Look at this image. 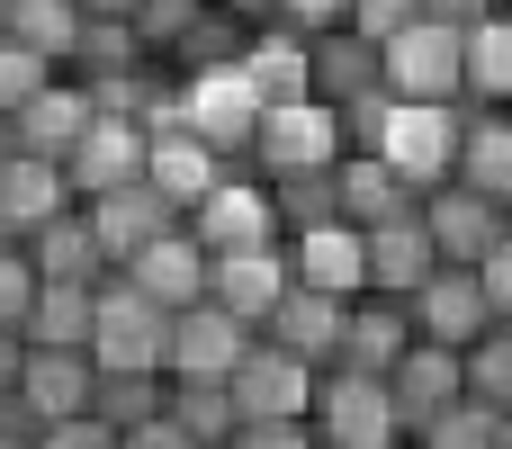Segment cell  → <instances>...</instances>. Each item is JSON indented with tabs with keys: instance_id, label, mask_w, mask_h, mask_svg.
<instances>
[{
	"instance_id": "484cf974",
	"label": "cell",
	"mask_w": 512,
	"mask_h": 449,
	"mask_svg": "<svg viewBox=\"0 0 512 449\" xmlns=\"http://www.w3.org/2000/svg\"><path fill=\"white\" fill-rule=\"evenodd\" d=\"M279 288H288L279 252H216V261H207V306H225V315L252 324V333H261V315L279 306Z\"/></svg>"
},
{
	"instance_id": "8992f818",
	"label": "cell",
	"mask_w": 512,
	"mask_h": 449,
	"mask_svg": "<svg viewBox=\"0 0 512 449\" xmlns=\"http://www.w3.org/2000/svg\"><path fill=\"white\" fill-rule=\"evenodd\" d=\"M180 126H189L216 162H252L261 90L243 81V63H225V72H189V81H180Z\"/></svg>"
},
{
	"instance_id": "e0dca14e",
	"label": "cell",
	"mask_w": 512,
	"mask_h": 449,
	"mask_svg": "<svg viewBox=\"0 0 512 449\" xmlns=\"http://www.w3.org/2000/svg\"><path fill=\"white\" fill-rule=\"evenodd\" d=\"M9 405H18L36 432L90 414V351H18V387H9Z\"/></svg>"
},
{
	"instance_id": "ba28073f",
	"label": "cell",
	"mask_w": 512,
	"mask_h": 449,
	"mask_svg": "<svg viewBox=\"0 0 512 449\" xmlns=\"http://www.w3.org/2000/svg\"><path fill=\"white\" fill-rule=\"evenodd\" d=\"M315 378H324V369H306V360H288V351H270V342L252 333V351H243V360H234V378H225L234 423H306Z\"/></svg>"
},
{
	"instance_id": "c3c4849f",
	"label": "cell",
	"mask_w": 512,
	"mask_h": 449,
	"mask_svg": "<svg viewBox=\"0 0 512 449\" xmlns=\"http://www.w3.org/2000/svg\"><path fill=\"white\" fill-rule=\"evenodd\" d=\"M18 351H27V342H18V333H0V396L18 387Z\"/></svg>"
},
{
	"instance_id": "e575fe53",
	"label": "cell",
	"mask_w": 512,
	"mask_h": 449,
	"mask_svg": "<svg viewBox=\"0 0 512 449\" xmlns=\"http://www.w3.org/2000/svg\"><path fill=\"white\" fill-rule=\"evenodd\" d=\"M90 414L108 432H135L144 414H162V378H126V369H90Z\"/></svg>"
},
{
	"instance_id": "7c38bea8",
	"label": "cell",
	"mask_w": 512,
	"mask_h": 449,
	"mask_svg": "<svg viewBox=\"0 0 512 449\" xmlns=\"http://www.w3.org/2000/svg\"><path fill=\"white\" fill-rule=\"evenodd\" d=\"M216 180H225V162H216V153L180 126V117H171V126H144V189H153L171 216H189Z\"/></svg>"
},
{
	"instance_id": "8fae6325",
	"label": "cell",
	"mask_w": 512,
	"mask_h": 449,
	"mask_svg": "<svg viewBox=\"0 0 512 449\" xmlns=\"http://www.w3.org/2000/svg\"><path fill=\"white\" fill-rule=\"evenodd\" d=\"M405 315H414V342H441V351H468L477 333H495V315H486V288H477V270H432L414 297H405Z\"/></svg>"
},
{
	"instance_id": "2e32d148",
	"label": "cell",
	"mask_w": 512,
	"mask_h": 449,
	"mask_svg": "<svg viewBox=\"0 0 512 449\" xmlns=\"http://www.w3.org/2000/svg\"><path fill=\"white\" fill-rule=\"evenodd\" d=\"M252 351V324H234L225 306H180L171 315V360H162V378H234V360Z\"/></svg>"
},
{
	"instance_id": "d6a6232c",
	"label": "cell",
	"mask_w": 512,
	"mask_h": 449,
	"mask_svg": "<svg viewBox=\"0 0 512 449\" xmlns=\"http://www.w3.org/2000/svg\"><path fill=\"white\" fill-rule=\"evenodd\" d=\"M162 414H171L198 449H216L225 432H234V396H225V378H162Z\"/></svg>"
},
{
	"instance_id": "ac0fdd59",
	"label": "cell",
	"mask_w": 512,
	"mask_h": 449,
	"mask_svg": "<svg viewBox=\"0 0 512 449\" xmlns=\"http://www.w3.org/2000/svg\"><path fill=\"white\" fill-rule=\"evenodd\" d=\"M432 270H441V252H432L423 216H396V225H369L360 234V288L369 297H414Z\"/></svg>"
},
{
	"instance_id": "d6986e66",
	"label": "cell",
	"mask_w": 512,
	"mask_h": 449,
	"mask_svg": "<svg viewBox=\"0 0 512 449\" xmlns=\"http://www.w3.org/2000/svg\"><path fill=\"white\" fill-rule=\"evenodd\" d=\"M108 279H126L135 297H153L162 315H180V306H198V297H207V252L189 243V225H171L162 243H144V252H135L126 270H108Z\"/></svg>"
},
{
	"instance_id": "4dcf8cb0",
	"label": "cell",
	"mask_w": 512,
	"mask_h": 449,
	"mask_svg": "<svg viewBox=\"0 0 512 449\" xmlns=\"http://www.w3.org/2000/svg\"><path fill=\"white\" fill-rule=\"evenodd\" d=\"M18 342L27 351H90V288H36Z\"/></svg>"
},
{
	"instance_id": "74e56055",
	"label": "cell",
	"mask_w": 512,
	"mask_h": 449,
	"mask_svg": "<svg viewBox=\"0 0 512 449\" xmlns=\"http://www.w3.org/2000/svg\"><path fill=\"white\" fill-rule=\"evenodd\" d=\"M405 449H495V414L459 396L450 414H432V423H423V432H414Z\"/></svg>"
},
{
	"instance_id": "cb8c5ba5",
	"label": "cell",
	"mask_w": 512,
	"mask_h": 449,
	"mask_svg": "<svg viewBox=\"0 0 512 449\" xmlns=\"http://www.w3.org/2000/svg\"><path fill=\"white\" fill-rule=\"evenodd\" d=\"M414 207H423V189H405L378 153H342V162H333V216H342V225L369 234V225H396V216H414Z\"/></svg>"
},
{
	"instance_id": "f6af8a7d",
	"label": "cell",
	"mask_w": 512,
	"mask_h": 449,
	"mask_svg": "<svg viewBox=\"0 0 512 449\" xmlns=\"http://www.w3.org/2000/svg\"><path fill=\"white\" fill-rule=\"evenodd\" d=\"M36 449H117V432H108L99 414H72V423H45Z\"/></svg>"
},
{
	"instance_id": "7bdbcfd3",
	"label": "cell",
	"mask_w": 512,
	"mask_h": 449,
	"mask_svg": "<svg viewBox=\"0 0 512 449\" xmlns=\"http://www.w3.org/2000/svg\"><path fill=\"white\" fill-rule=\"evenodd\" d=\"M477 288H486V315H495V324H512V234L477 261Z\"/></svg>"
},
{
	"instance_id": "f1b7e54d",
	"label": "cell",
	"mask_w": 512,
	"mask_h": 449,
	"mask_svg": "<svg viewBox=\"0 0 512 449\" xmlns=\"http://www.w3.org/2000/svg\"><path fill=\"white\" fill-rule=\"evenodd\" d=\"M27 261H36V279H45V288H99V279H108V261H99V243H90L81 207H63L54 225H36V234H27Z\"/></svg>"
},
{
	"instance_id": "6f0895ef",
	"label": "cell",
	"mask_w": 512,
	"mask_h": 449,
	"mask_svg": "<svg viewBox=\"0 0 512 449\" xmlns=\"http://www.w3.org/2000/svg\"><path fill=\"white\" fill-rule=\"evenodd\" d=\"M396 449H405V441H396Z\"/></svg>"
},
{
	"instance_id": "d590c367",
	"label": "cell",
	"mask_w": 512,
	"mask_h": 449,
	"mask_svg": "<svg viewBox=\"0 0 512 449\" xmlns=\"http://www.w3.org/2000/svg\"><path fill=\"white\" fill-rule=\"evenodd\" d=\"M270 207H279V234L333 225V171H297V180H270Z\"/></svg>"
},
{
	"instance_id": "f5cc1de1",
	"label": "cell",
	"mask_w": 512,
	"mask_h": 449,
	"mask_svg": "<svg viewBox=\"0 0 512 449\" xmlns=\"http://www.w3.org/2000/svg\"><path fill=\"white\" fill-rule=\"evenodd\" d=\"M9 153H18V135H9V108H0V162H9Z\"/></svg>"
},
{
	"instance_id": "ffe728a7",
	"label": "cell",
	"mask_w": 512,
	"mask_h": 449,
	"mask_svg": "<svg viewBox=\"0 0 512 449\" xmlns=\"http://www.w3.org/2000/svg\"><path fill=\"white\" fill-rule=\"evenodd\" d=\"M468 387H459V351H441V342H414L396 369H387V405H396V432L414 441L432 414H450Z\"/></svg>"
},
{
	"instance_id": "681fc988",
	"label": "cell",
	"mask_w": 512,
	"mask_h": 449,
	"mask_svg": "<svg viewBox=\"0 0 512 449\" xmlns=\"http://www.w3.org/2000/svg\"><path fill=\"white\" fill-rule=\"evenodd\" d=\"M81 18H135V0H72Z\"/></svg>"
},
{
	"instance_id": "4fadbf2b",
	"label": "cell",
	"mask_w": 512,
	"mask_h": 449,
	"mask_svg": "<svg viewBox=\"0 0 512 449\" xmlns=\"http://www.w3.org/2000/svg\"><path fill=\"white\" fill-rule=\"evenodd\" d=\"M414 351V315H405V297H351L342 306V342H333V369H360V378H387L396 360Z\"/></svg>"
},
{
	"instance_id": "d4e9b609",
	"label": "cell",
	"mask_w": 512,
	"mask_h": 449,
	"mask_svg": "<svg viewBox=\"0 0 512 449\" xmlns=\"http://www.w3.org/2000/svg\"><path fill=\"white\" fill-rule=\"evenodd\" d=\"M90 117H99V108H90V90L54 72V81H45V90H36V99L9 117V135H18V153H45V162H63V153L81 144V126H90Z\"/></svg>"
},
{
	"instance_id": "9c48e42d",
	"label": "cell",
	"mask_w": 512,
	"mask_h": 449,
	"mask_svg": "<svg viewBox=\"0 0 512 449\" xmlns=\"http://www.w3.org/2000/svg\"><path fill=\"white\" fill-rule=\"evenodd\" d=\"M423 234H432V252L450 261V270H477L495 243H504V207L495 198H477V189H459V180H441V189H423Z\"/></svg>"
},
{
	"instance_id": "11a10c76",
	"label": "cell",
	"mask_w": 512,
	"mask_h": 449,
	"mask_svg": "<svg viewBox=\"0 0 512 449\" xmlns=\"http://www.w3.org/2000/svg\"><path fill=\"white\" fill-rule=\"evenodd\" d=\"M504 234H512V198H504Z\"/></svg>"
},
{
	"instance_id": "9f6ffc18",
	"label": "cell",
	"mask_w": 512,
	"mask_h": 449,
	"mask_svg": "<svg viewBox=\"0 0 512 449\" xmlns=\"http://www.w3.org/2000/svg\"><path fill=\"white\" fill-rule=\"evenodd\" d=\"M0 27H9V0H0Z\"/></svg>"
},
{
	"instance_id": "4316f807",
	"label": "cell",
	"mask_w": 512,
	"mask_h": 449,
	"mask_svg": "<svg viewBox=\"0 0 512 449\" xmlns=\"http://www.w3.org/2000/svg\"><path fill=\"white\" fill-rule=\"evenodd\" d=\"M459 99L468 108H512V18H477L459 27Z\"/></svg>"
},
{
	"instance_id": "44dd1931",
	"label": "cell",
	"mask_w": 512,
	"mask_h": 449,
	"mask_svg": "<svg viewBox=\"0 0 512 449\" xmlns=\"http://www.w3.org/2000/svg\"><path fill=\"white\" fill-rule=\"evenodd\" d=\"M342 306L351 297H315V288H279V306L261 315V342L306 360V369H333V342H342Z\"/></svg>"
},
{
	"instance_id": "8d00e7d4",
	"label": "cell",
	"mask_w": 512,
	"mask_h": 449,
	"mask_svg": "<svg viewBox=\"0 0 512 449\" xmlns=\"http://www.w3.org/2000/svg\"><path fill=\"white\" fill-rule=\"evenodd\" d=\"M198 18H207V0H135V18H126V27H135V45L162 63V54H171Z\"/></svg>"
},
{
	"instance_id": "9a60e30c",
	"label": "cell",
	"mask_w": 512,
	"mask_h": 449,
	"mask_svg": "<svg viewBox=\"0 0 512 449\" xmlns=\"http://www.w3.org/2000/svg\"><path fill=\"white\" fill-rule=\"evenodd\" d=\"M279 270L288 288H315V297H360V225H306V234H279Z\"/></svg>"
},
{
	"instance_id": "6da1fadb",
	"label": "cell",
	"mask_w": 512,
	"mask_h": 449,
	"mask_svg": "<svg viewBox=\"0 0 512 449\" xmlns=\"http://www.w3.org/2000/svg\"><path fill=\"white\" fill-rule=\"evenodd\" d=\"M171 360V315L153 297H135L126 279L90 288V369H126V378H162Z\"/></svg>"
},
{
	"instance_id": "277c9868",
	"label": "cell",
	"mask_w": 512,
	"mask_h": 449,
	"mask_svg": "<svg viewBox=\"0 0 512 449\" xmlns=\"http://www.w3.org/2000/svg\"><path fill=\"white\" fill-rule=\"evenodd\" d=\"M378 90H387V99H414V108H450V99H459V27L405 18V27L378 45Z\"/></svg>"
},
{
	"instance_id": "7a4b0ae2",
	"label": "cell",
	"mask_w": 512,
	"mask_h": 449,
	"mask_svg": "<svg viewBox=\"0 0 512 449\" xmlns=\"http://www.w3.org/2000/svg\"><path fill=\"white\" fill-rule=\"evenodd\" d=\"M342 162V108L333 99H270L252 126V171L261 180H297V171H333Z\"/></svg>"
},
{
	"instance_id": "5bb4252c",
	"label": "cell",
	"mask_w": 512,
	"mask_h": 449,
	"mask_svg": "<svg viewBox=\"0 0 512 449\" xmlns=\"http://www.w3.org/2000/svg\"><path fill=\"white\" fill-rule=\"evenodd\" d=\"M63 180H72V198H99V189H126V180H144V126L99 108V117L81 126V144L63 153Z\"/></svg>"
},
{
	"instance_id": "1f68e13d",
	"label": "cell",
	"mask_w": 512,
	"mask_h": 449,
	"mask_svg": "<svg viewBox=\"0 0 512 449\" xmlns=\"http://www.w3.org/2000/svg\"><path fill=\"white\" fill-rule=\"evenodd\" d=\"M9 45H27V54H45L54 72L72 63V45H81V9L72 0H9V27H0Z\"/></svg>"
},
{
	"instance_id": "f546056e",
	"label": "cell",
	"mask_w": 512,
	"mask_h": 449,
	"mask_svg": "<svg viewBox=\"0 0 512 449\" xmlns=\"http://www.w3.org/2000/svg\"><path fill=\"white\" fill-rule=\"evenodd\" d=\"M243 81L261 90V108H270V99H306V36H288V27H252V45H243Z\"/></svg>"
},
{
	"instance_id": "7402d4cb",
	"label": "cell",
	"mask_w": 512,
	"mask_h": 449,
	"mask_svg": "<svg viewBox=\"0 0 512 449\" xmlns=\"http://www.w3.org/2000/svg\"><path fill=\"white\" fill-rule=\"evenodd\" d=\"M63 207H81L72 180H63V162H45V153H9V162H0V234H9V243H27V234L54 225Z\"/></svg>"
},
{
	"instance_id": "603a6c76",
	"label": "cell",
	"mask_w": 512,
	"mask_h": 449,
	"mask_svg": "<svg viewBox=\"0 0 512 449\" xmlns=\"http://www.w3.org/2000/svg\"><path fill=\"white\" fill-rule=\"evenodd\" d=\"M450 180L477 189V198H512V108H468L459 99V153H450Z\"/></svg>"
},
{
	"instance_id": "f907efd6",
	"label": "cell",
	"mask_w": 512,
	"mask_h": 449,
	"mask_svg": "<svg viewBox=\"0 0 512 449\" xmlns=\"http://www.w3.org/2000/svg\"><path fill=\"white\" fill-rule=\"evenodd\" d=\"M207 9H225V18H261L270 0H207Z\"/></svg>"
},
{
	"instance_id": "f35d334b",
	"label": "cell",
	"mask_w": 512,
	"mask_h": 449,
	"mask_svg": "<svg viewBox=\"0 0 512 449\" xmlns=\"http://www.w3.org/2000/svg\"><path fill=\"white\" fill-rule=\"evenodd\" d=\"M36 288H45V279H36V261H27V243H9V234H0V333H18V324H27V306H36Z\"/></svg>"
},
{
	"instance_id": "60d3db41",
	"label": "cell",
	"mask_w": 512,
	"mask_h": 449,
	"mask_svg": "<svg viewBox=\"0 0 512 449\" xmlns=\"http://www.w3.org/2000/svg\"><path fill=\"white\" fill-rule=\"evenodd\" d=\"M261 18L288 36H333V27H351V0H270Z\"/></svg>"
},
{
	"instance_id": "3957f363",
	"label": "cell",
	"mask_w": 512,
	"mask_h": 449,
	"mask_svg": "<svg viewBox=\"0 0 512 449\" xmlns=\"http://www.w3.org/2000/svg\"><path fill=\"white\" fill-rule=\"evenodd\" d=\"M306 432L315 449H396V405H387V378H360V369H324L315 378V405H306Z\"/></svg>"
},
{
	"instance_id": "ee69618b",
	"label": "cell",
	"mask_w": 512,
	"mask_h": 449,
	"mask_svg": "<svg viewBox=\"0 0 512 449\" xmlns=\"http://www.w3.org/2000/svg\"><path fill=\"white\" fill-rule=\"evenodd\" d=\"M216 449H315V432L306 423H234Z\"/></svg>"
},
{
	"instance_id": "ab89813d",
	"label": "cell",
	"mask_w": 512,
	"mask_h": 449,
	"mask_svg": "<svg viewBox=\"0 0 512 449\" xmlns=\"http://www.w3.org/2000/svg\"><path fill=\"white\" fill-rule=\"evenodd\" d=\"M45 81H54V63H45V54H27V45H9V36H0V108H9V117H18V108H27V99H36V90H45Z\"/></svg>"
},
{
	"instance_id": "db71d44e",
	"label": "cell",
	"mask_w": 512,
	"mask_h": 449,
	"mask_svg": "<svg viewBox=\"0 0 512 449\" xmlns=\"http://www.w3.org/2000/svg\"><path fill=\"white\" fill-rule=\"evenodd\" d=\"M495 449H512V414H495Z\"/></svg>"
},
{
	"instance_id": "816d5d0a",
	"label": "cell",
	"mask_w": 512,
	"mask_h": 449,
	"mask_svg": "<svg viewBox=\"0 0 512 449\" xmlns=\"http://www.w3.org/2000/svg\"><path fill=\"white\" fill-rule=\"evenodd\" d=\"M0 449H36V432H9V423H0Z\"/></svg>"
},
{
	"instance_id": "30bf717a",
	"label": "cell",
	"mask_w": 512,
	"mask_h": 449,
	"mask_svg": "<svg viewBox=\"0 0 512 449\" xmlns=\"http://www.w3.org/2000/svg\"><path fill=\"white\" fill-rule=\"evenodd\" d=\"M81 225H90V243H99V261L108 270H126L144 243H162L180 216L144 189V180H126V189H99V198H81Z\"/></svg>"
},
{
	"instance_id": "7dc6e473",
	"label": "cell",
	"mask_w": 512,
	"mask_h": 449,
	"mask_svg": "<svg viewBox=\"0 0 512 449\" xmlns=\"http://www.w3.org/2000/svg\"><path fill=\"white\" fill-rule=\"evenodd\" d=\"M414 9H423L432 27H477V18H495L504 0H414Z\"/></svg>"
},
{
	"instance_id": "5b68a950",
	"label": "cell",
	"mask_w": 512,
	"mask_h": 449,
	"mask_svg": "<svg viewBox=\"0 0 512 449\" xmlns=\"http://www.w3.org/2000/svg\"><path fill=\"white\" fill-rule=\"evenodd\" d=\"M189 225V243L216 261V252H279V207H270V180H243L234 162H225V180L180 216Z\"/></svg>"
},
{
	"instance_id": "52a82bcc",
	"label": "cell",
	"mask_w": 512,
	"mask_h": 449,
	"mask_svg": "<svg viewBox=\"0 0 512 449\" xmlns=\"http://www.w3.org/2000/svg\"><path fill=\"white\" fill-rule=\"evenodd\" d=\"M405 189H441L450 180V153H459V99L450 108H414V99H387L378 117V144H369Z\"/></svg>"
},
{
	"instance_id": "836d02e7",
	"label": "cell",
	"mask_w": 512,
	"mask_h": 449,
	"mask_svg": "<svg viewBox=\"0 0 512 449\" xmlns=\"http://www.w3.org/2000/svg\"><path fill=\"white\" fill-rule=\"evenodd\" d=\"M459 387H468V405H486V414H512V324L477 333V342L459 351Z\"/></svg>"
},
{
	"instance_id": "bcb514c9",
	"label": "cell",
	"mask_w": 512,
	"mask_h": 449,
	"mask_svg": "<svg viewBox=\"0 0 512 449\" xmlns=\"http://www.w3.org/2000/svg\"><path fill=\"white\" fill-rule=\"evenodd\" d=\"M117 449H198V441H189V432H180L171 414H144L135 432H117Z\"/></svg>"
},
{
	"instance_id": "83f0119b",
	"label": "cell",
	"mask_w": 512,
	"mask_h": 449,
	"mask_svg": "<svg viewBox=\"0 0 512 449\" xmlns=\"http://www.w3.org/2000/svg\"><path fill=\"white\" fill-rule=\"evenodd\" d=\"M306 90L315 99H369L378 90V45L369 36H351V27H333V36H306Z\"/></svg>"
},
{
	"instance_id": "b9f144b4",
	"label": "cell",
	"mask_w": 512,
	"mask_h": 449,
	"mask_svg": "<svg viewBox=\"0 0 512 449\" xmlns=\"http://www.w3.org/2000/svg\"><path fill=\"white\" fill-rule=\"evenodd\" d=\"M405 18H423L414 0H351V36H369V45H387Z\"/></svg>"
}]
</instances>
